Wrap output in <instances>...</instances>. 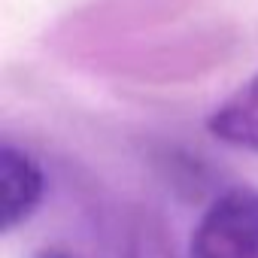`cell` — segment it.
<instances>
[{"mask_svg":"<svg viewBox=\"0 0 258 258\" xmlns=\"http://www.w3.org/2000/svg\"><path fill=\"white\" fill-rule=\"evenodd\" d=\"M191 258H258V191L234 185L201 216Z\"/></svg>","mask_w":258,"mask_h":258,"instance_id":"6da1fadb","label":"cell"},{"mask_svg":"<svg viewBox=\"0 0 258 258\" xmlns=\"http://www.w3.org/2000/svg\"><path fill=\"white\" fill-rule=\"evenodd\" d=\"M46 195V176L40 164L19 146L4 143L0 149V210L4 231L28 222Z\"/></svg>","mask_w":258,"mask_h":258,"instance_id":"7a4b0ae2","label":"cell"},{"mask_svg":"<svg viewBox=\"0 0 258 258\" xmlns=\"http://www.w3.org/2000/svg\"><path fill=\"white\" fill-rule=\"evenodd\" d=\"M207 127L216 140L234 149L258 152V73L210 112Z\"/></svg>","mask_w":258,"mask_h":258,"instance_id":"3957f363","label":"cell"},{"mask_svg":"<svg viewBox=\"0 0 258 258\" xmlns=\"http://www.w3.org/2000/svg\"><path fill=\"white\" fill-rule=\"evenodd\" d=\"M131 258H170V252H167V246H164V240H161L158 231L143 228V231L134 234Z\"/></svg>","mask_w":258,"mask_h":258,"instance_id":"277c9868","label":"cell"},{"mask_svg":"<svg viewBox=\"0 0 258 258\" xmlns=\"http://www.w3.org/2000/svg\"><path fill=\"white\" fill-rule=\"evenodd\" d=\"M34 258H76V255L61 252V249H46V252H40V255H34Z\"/></svg>","mask_w":258,"mask_h":258,"instance_id":"5b68a950","label":"cell"}]
</instances>
